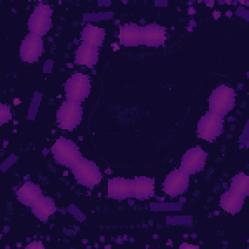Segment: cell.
Returning <instances> with one entry per match:
<instances>
[{
    "label": "cell",
    "mask_w": 249,
    "mask_h": 249,
    "mask_svg": "<svg viewBox=\"0 0 249 249\" xmlns=\"http://www.w3.org/2000/svg\"><path fill=\"white\" fill-rule=\"evenodd\" d=\"M56 163L72 168L83 157L79 147L72 140L59 137L51 149Z\"/></svg>",
    "instance_id": "6da1fadb"
},
{
    "label": "cell",
    "mask_w": 249,
    "mask_h": 249,
    "mask_svg": "<svg viewBox=\"0 0 249 249\" xmlns=\"http://www.w3.org/2000/svg\"><path fill=\"white\" fill-rule=\"evenodd\" d=\"M208 101L209 111L224 117L235 106V91L228 86L221 85L212 90Z\"/></svg>",
    "instance_id": "7a4b0ae2"
},
{
    "label": "cell",
    "mask_w": 249,
    "mask_h": 249,
    "mask_svg": "<svg viewBox=\"0 0 249 249\" xmlns=\"http://www.w3.org/2000/svg\"><path fill=\"white\" fill-rule=\"evenodd\" d=\"M71 169L75 181L89 189L97 185L103 177L97 164L85 158H82Z\"/></svg>",
    "instance_id": "3957f363"
},
{
    "label": "cell",
    "mask_w": 249,
    "mask_h": 249,
    "mask_svg": "<svg viewBox=\"0 0 249 249\" xmlns=\"http://www.w3.org/2000/svg\"><path fill=\"white\" fill-rule=\"evenodd\" d=\"M83 118V109L78 102L63 101L56 111L57 126L61 129L72 131L77 127Z\"/></svg>",
    "instance_id": "277c9868"
},
{
    "label": "cell",
    "mask_w": 249,
    "mask_h": 249,
    "mask_svg": "<svg viewBox=\"0 0 249 249\" xmlns=\"http://www.w3.org/2000/svg\"><path fill=\"white\" fill-rule=\"evenodd\" d=\"M90 88V80L88 75L74 73L64 83L65 96L69 101L81 103L89 95Z\"/></svg>",
    "instance_id": "5b68a950"
},
{
    "label": "cell",
    "mask_w": 249,
    "mask_h": 249,
    "mask_svg": "<svg viewBox=\"0 0 249 249\" xmlns=\"http://www.w3.org/2000/svg\"><path fill=\"white\" fill-rule=\"evenodd\" d=\"M224 117L207 111L197 123V136L208 142H213L224 132Z\"/></svg>",
    "instance_id": "8992f818"
},
{
    "label": "cell",
    "mask_w": 249,
    "mask_h": 249,
    "mask_svg": "<svg viewBox=\"0 0 249 249\" xmlns=\"http://www.w3.org/2000/svg\"><path fill=\"white\" fill-rule=\"evenodd\" d=\"M52 15L53 10L50 6L43 3L36 6L33 13L30 15L27 23L30 33L40 37L46 35L53 27Z\"/></svg>",
    "instance_id": "52a82bcc"
},
{
    "label": "cell",
    "mask_w": 249,
    "mask_h": 249,
    "mask_svg": "<svg viewBox=\"0 0 249 249\" xmlns=\"http://www.w3.org/2000/svg\"><path fill=\"white\" fill-rule=\"evenodd\" d=\"M190 184V174L183 168H176L169 172L162 184L163 192L171 197L184 194Z\"/></svg>",
    "instance_id": "ba28073f"
},
{
    "label": "cell",
    "mask_w": 249,
    "mask_h": 249,
    "mask_svg": "<svg viewBox=\"0 0 249 249\" xmlns=\"http://www.w3.org/2000/svg\"><path fill=\"white\" fill-rule=\"evenodd\" d=\"M44 53L43 39L40 36L28 33L21 41L19 47V56L21 60L33 63L36 62Z\"/></svg>",
    "instance_id": "9c48e42d"
},
{
    "label": "cell",
    "mask_w": 249,
    "mask_h": 249,
    "mask_svg": "<svg viewBox=\"0 0 249 249\" xmlns=\"http://www.w3.org/2000/svg\"><path fill=\"white\" fill-rule=\"evenodd\" d=\"M207 154L198 146L193 147L183 155L181 159V168L189 174H196L204 169Z\"/></svg>",
    "instance_id": "30bf717a"
},
{
    "label": "cell",
    "mask_w": 249,
    "mask_h": 249,
    "mask_svg": "<svg viewBox=\"0 0 249 249\" xmlns=\"http://www.w3.org/2000/svg\"><path fill=\"white\" fill-rule=\"evenodd\" d=\"M141 39L140 45L148 47L161 46L165 41V28L158 23H151L140 27Z\"/></svg>",
    "instance_id": "8fae6325"
},
{
    "label": "cell",
    "mask_w": 249,
    "mask_h": 249,
    "mask_svg": "<svg viewBox=\"0 0 249 249\" xmlns=\"http://www.w3.org/2000/svg\"><path fill=\"white\" fill-rule=\"evenodd\" d=\"M108 196L119 201L132 197L131 179H124L123 177H114L109 179Z\"/></svg>",
    "instance_id": "7c38bea8"
},
{
    "label": "cell",
    "mask_w": 249,
    "mask_h": 249,
    "mask_svg": "<svg viewBox=\"0 0 249 249\" xmlns=\"http://www.w3.org/2000/svg\"><path fill=\"white\" fill-rule=\"evenodd\" d=\"M75 63L92 68L98 61L99 48L83 42L74 52Z\"/></svg>",
    "instance_id": "4fadbf2b"
},
{
    "label": "cell",
    "mask_w": 249,
    "mask_h": 249,
    "mask_svg": "<svg viewBox=\"0 0 249 249\" xmlns=\"http://www.w3.org/2000/svg\"><path fill=\"white\" fill-rule=\"evenodd\" d=\"M155 179L147 176H138L131 179L132 197L145 200L155 196Z\"/></svg>",
    "instance_id": "5bb4252c"
},
{
    "label": "cell",
    "mask_w": 249,
    "mask_h": 249,
    "mask_svg": "<svg viewBox=\"0 0 249 249\" xmlns=\"http://www.w3.org/2000/svg\"><path fill=\"white\" fill-rule=\"evenodd\" d=\"M16 195L18 200L25 206H32L40 197L43 196L40 186L32 182L24 183L17 191Z\"/></svg>",
    "instance_id": "9a60e30c"
},
{
    "label": "cell",
    "mask_w": 249,
    "mask_h": 249,
    "mask_svg": "<svg viewBox=\"0 0 249 249\" xmlns=\"http://www.w3.org/2000/svg\"><path fill=\"white\" fill-rule=\"evenodd\" d=\"M120 44L124 47H136L140 45L141 30L136 23L129 22L120 26Z\"/></svg>",
    "instance_id": "2e32d148"
},
{
    "label": "cell",
    "mask_w": 249,
    "mask_h": 249,
    "mask_svg": "<svg viewBox=\"0 0 249 249\" xmlns=\"http://www.w3.org/2000/svg\"><path fill=\"white\" fill-rule=\"evenodd\" d=\"M244 199L245 196L235 194L232 191L229 190L221 195L219 204L224 210L234 215L241 210L244 203Z\"/></svg>",
    "instance_id": "e0dca14e"
},
{
    "label": "cell",
    "mask_w": 249,
    "mask_h": 249,
    "mask_svg": "<svg viewBox=\"0 0 249 249\" xmlns=\"http://www.w3.org/2000/svg\"><path fill=\"white\" fill-rule=\"evenodd\" d=\"M32 212L42 222H46L49 217L56 211L54 199L50 196L40 197L32 206Z\"/></svg>",
    "instance_id": "ac0fdd59"
},
{
    "label": "cell",
    "mask_w": 249,
    "mask_h": 249,
    "mask_svg": "<svg viewBox=\"0 0 249 249\" xmlns=\"http://www.w3.org/2000/svg\"><path fill=\"white\" fill-rule=\"evenodd\" d=\"M105 35L106 32L104 28L93 26L92 24L88 23L81 32V39L85 43L94 45L99 48L104 42Z\"/></svg>",
    "instance_id": "d6986e66"
},
{
    "label": "cell",
    "mask_w": 249,
    "mask_h": 249,
    "mask_svg": "<svg viewBox=\"0 0 249 249\" xmlns=\"http://www.w3.org/2000/svg\"><path fill=\"white\" fill-rule=\"evenodd\" d=\"M230 190L246 197L249 194V177L243 172L234 175L231 178Z\"/></svg>",
    "instance_id": "ffe728a7"
},
{
    "label": "cell",
    "mask_w": 249,
    "mask_h": 249,
    "mask_svg": "<svg viewBox=\"0 0 249 249\" xmlns=\"http://www.w3.org/2000/svg\"><path fill=\"white\" fill-rule=\"evenodd\" d=\"M11 119H12L11 107L9 105L1 103L0 104V125L9 122Z\"/></svg>",
    "instance_id": "44dd1931"
},
{
    "label": "cell",
    "mask_w": 249,
    "mask_h": 249,
    "mask_svg": "<svg viewBox=\"0 0 249 249\" xmlns=\"http://www.w3.org/2000/svg\"><path fill=\"white\" fill-rule=\"evenodd\" d=\"M26 248L27 249H29V248H31V249H33V248H41V249H43L44 248V246H43V244L40 242V241H33V242H31L30 244H28L27 246H26Z\"/></svg>",
    "instance_id": "7402d4cb"
},
{
    "label": "cell",
    "mask_w": 249,
    "mask_h": 249,
    "mask_svg": "<svg viewBox=\"0 0 249 249\" xmlns=\"http://www.w3.org/2000/svg\"><path fill=\"white\" fill-rule=\"evenodd\" d=\"M180 248L183 249V248H198L197 245H190V244H187V243H183L180 245Z\"/></svg>",
    "instance_id": "603a6c76"
}]
</instances>
